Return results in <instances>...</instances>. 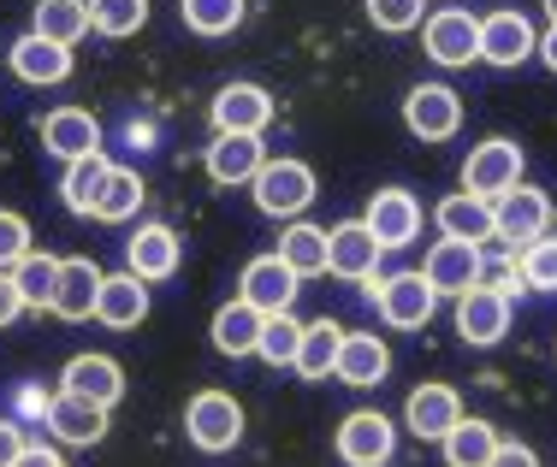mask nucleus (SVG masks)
Returning a JSON list of instances; mask_svg holds the SVG:
<instances>
[{
    "label": "nucleus",
    "instance_id": "obj_1",
    "mask_svg": "<svg viewBox=\"0 0 557 467\" xmlns=\"http://www.w3.org/2000/svg\"><path fill=\"white\" fill-rule=\"evenodd\" d=\"M249 190H256V207L268 213V219H302L309 202L321 195L314 190V166L309 160H290V154L268 160V166L249 178Z\"/></svg>",
    "mask_w": 557,
    "mask_h": 467
},
{
    "label": "nucleus",
    "instance_id": "obj_2",
    "mask_svg": "<svg viewBox=\"0 0 557 467\" xmlns=\"http://www.w3.org/2000/svg\"><path fill=\"white\" fill-rule=\"evenodd\" d=\"M184 438H190L202 456H225V450L244 438V403L232 391H196L184 408Z\"/></svg>",
    "mask_w": 557,
    "mask_h": 467
},
{
    "label": "nucleus",
    "instance_id": "obj_3",
    "mask_svg": "<svg viewBox=\"0 0 557 467\" xmlns=\"http://www.w3.org/2000/svg\"><path fill=\"white\" fill-rule=\"evenodd\" d=\"M374 308L392 331H421L440 314V290L428 285V273H392L374 278Z\"/></svg>",
    "mask_w": 557,
    "mask_h": 467
},
{
    "label": "nucleus",
    "instance_id": "obj_4",
    "mask_svg": "<svg viewBox=\"0 0 557 467\" xmlns=\"http://www.w3.org/2000/svg\"><path fill=\"white\" fill-rule=\"evenodd\" d=\"M421 48H428L433 65L457 72V65H474L481 60V18H469L462 7H440L421 18Z\"/></svg>",
    "mask_w": 557,
    "mask_h": 467
},
{
    "label": "nucleus",
    "instance_id": "obj_5",
    "mask_svg": "<svg viewBox=\"0 0 557 467\" xmlns=\"http://www.w3.org/2000/svg\"><path fill=\"white\" fill-rule=\"evenodd\" d=\"M457 308H450V319H457V338L469 343V350H493V343H504V331H510V296H504L498 285H474L462 290V296H450Z\"/></svg>",
    "mask_w": 557,
    "mask_h": 467
},
{
    "label": "nucleus",
    "instance_id": "obj_6",
    "mask_svg": "<svg viewBox=\"0 0 557 467\" xmlns=\"http://www.w3.org/2000/svg\"><path fill=\"white\" fill-rule=\"evenodd\" d=\"M516 184H522V149H516L510 137L474 142L469 160H462V190H469V195H486V202H498V195L516 190Z\"/></svg>",
    "mask_w": 557,
    "mask_h": 467
},
{
    "label": "nucleus",
    "instance_id": "obj_7",
    "mask_svg": "<svg viewBox=\"0 0 557 467\" xmlns=\"http://www.w3.org/2000/svg\"><path fill=\"white\" fill-rule=\"evenodd\" d=\"M338 462L344 467H386L397 450V426L380 415V408H356V415L338 420Z\"/></svg>",
    "mask_w": 557,
    "mask_h": 467
},
{
    "label": "nucleus",
    "instance_id": "obj_8",
    "mask_svg": "<svg viewBox=\"0 0 557 467\" xmlns=\"http://www.w3.org/2000/svg\"><path fill=\"white\" fill-rule=\"evenodd\" d=\"M404 125L421 142H445L462 130V96L450 84H416L404 96Z\"/></svg>",
    "mask_w": 557,
    "mask_h": 467
},
{
    "label": "nucleus",
    "instance_id": "obj_9",
    "mask_svg": "<svg viewBox=\"0 0 557 467\" xmlns=\"http://www.w3.org/2000/svg\"><path fill=\"white\" fill-rule=\"evenodd\" d=\"M380 261H386V249L368 231V219H344L326 231V273L350 278V285H368V278H380Z\"/></svg>",
    "mask_w": 557,
    "mask_h": 467
},
{
    "label": "nucleus",
    "instance_id": "obj_10",
    "mask_svg": "<svg viewBox=\"0 0 557 467\" xmlns=\"http://www.w3.org/2000/svg\"><path fill=\"white\" fill-rule=\"evenodd\" d=\"M421 273H428V285L440 290V296H462V290H474L486 278V255L469 237H440V243L428 249V261H421Z\"/></svg>",
    "mask_w": 557,
    "mask_h": 467
},
{
    "label": "nucleus",
    "instance_id": "obj_11",
    "mask_svg": "<svg viewBox=\"0 0 557 467\" xmlns=\"http://www.w3.org/2000/svg\"><path fill=\"white\" fill-rule=\"evenodd\" d=\"M534 48H540V30L528 24V12L498 7V12H486V18H481V60L486 65L516 72L522 60H534Z\"/></svg>",
    "mask_w": 557,
    "mask_h": 467
},
{
    "label": "nucleus",
    "instance_id": "obj_12",
    "mask_svg": "<svg viewBox=\"0 0 557 467\" xmlns=\"http://www.w3.org/2000/svg\"><path fill=\"white\" fill-rule=\"evenodd\" d=\"M297 290H302V278L278 261V249L273 255H256L244 266V278H237V296H244L249 308H261V314H290L297 308Z\"/></svg>",
    "mask_w": 557,
    "mask_h": 467
},
{
    "label": "nucleus",
    "instance_id": "obj_13",
    "mask_svg": "<svg viewBox=\"0 0 557 467\" xmlns=\"http://www.w3.org/2000/svg\"><path fill=\"white\" fill-rule=\"evenodd\" d=\"M202 166H208V178H214L220 190H237V184H249L261 166H268V149H261V137H244V130H214Z\"/></svg>",
    "mask_w": 557,
    "mask_h": 467
},
{
    "label": "nucleus",
    "instance_id": "obj_14",
    "mask_svg": "<svg viewBox=\"0 0 557 467\" xmlns=\"http://www.w3.org/2000/svg\"><path fill=\"white\" fill-rule=\"evenodd\" d=\"M42 420H48V432H54L60 444H72V450H89V444L108 438V408L89 403V396H72V391L48 396Z\"/></svg>",
    "mask_w": 557,
    "mask_h": 467
},
{
    "label": "nucleus",
    "instance_id": "obj_15",
    "mask_svg": "<svg viewBox=\"0 0 557 467\" xmlns=\"http://www.w3.org/2000/svg\"><path fill=\"white\" fill-rule=\"evenodd\" d=\"M546 225H552V202L534 184H516L493 202V231L510 237V243H534V237H546Z\"/></svg>",
    "mask_w": 557,
    "mask_h": 467
},
{
    "label": "nucleus",
    "instance_id": "obj_16",
    "mask_svg": "<svg viewBox=\"0 0 557 467\" xmlns=\"http://www.w3.org/2000/svg\"><path fill=\"white\" fill-rule=\"evenodd\" d=\"M7 60H12V72H18V84H30V89H54L72 77V48L48 42V36H36V30H24L18 42L7 48Z\"/></svg>",
    "mask_w": 557,
    "mask_h": 467
},
{
    "label": "nucleus",
    "instance_id": "obj_17",
    "mask_svg": "<svg viewBox=\"0 0 557 467\" xmlns=\"http://www.w3.org/2000/svg\"><path fill=\"white\" fill-rule=\"evenodd\" d=\"M368 231L380 237V249H409L421 237V202L409 190H374V202H368Z\"/></svg>",
    "mask_w": 557,
    "mask_h": 467
},
{
    "label": "nucleus",
    "instance_id": "obj_18",
    "mask_svg": "<svg viewBox=\"0 0 557 467\" xmlns=\"http://www.w3.org/2000/svg\"><path fill=\"white\" fill-rule=\"evenodd\" d=\"M42 149L54 160H84V154H101V118L89 106H54L42 118Z\"/></svg>",
    "mask_w": 557,
    "mask_h": 467
},
{
    "label": "nucleus",
    "instance_id": "obj_19",
    "mask_svg": "<svg viewBox=\"0 0 557 467\" xmlns=\"http://www.w3.org/2000/svg\"><path fill=\"white\" fill-rule=\"evenodd\" d=\"M214 130H244V137H261L273 125V96L261 84H225L214 106H208Z\"/></svg>",
    "mask_w": 557,
    "mask_h": 467
},
{
    "label": "nucleus",
    "instance_id": "obj_20",
    "mask_svg": "<svg viewBox=\"0 0 557 467\" xmlns=\"http://www.w3.org/2000/svg\"><path fill=\"white\" fill-rule=\"evenodd\" d=\"M457 420H462V396L450 391V384H416V391H409L404 426L421 438V444H440Z\"/></svg>",
    "mask_w": 557,
    "mask_h": 467
},
{
    "label": "nucleus",
    "instance_id": "obj_21",
    "mask_svg": "<svg viewBox=\"0 0 557 467\" xmlns=\"http://www.w3.org/2000/svg\"><path fill=\"white\" fill-rule=\"evenodd\" d=\"M101 266L89 261V255H72V261H60V285H54V302H48V314H60V319H96V296H101Z\"/></svg>",
    "mask_w": 557,
    "mask_h": 467
},
{
    "label": "nucleus",
    "instance_id": "obj_22",
    "mask_svg": "<svg viewBox=\"0 0 557 467\" xmlns=\"http://www.w3.org/2000/svg\"><path fill=\"white\" fill-rule=\"evenodd\" d=\"M60 391H72V396H89V403H101V408H113L119 396H125V367L113 362V355H72L60 373Z\"/></svg>",
    "mask_w": 557,
    "mask_h": 467
},
{
    "label": "nucleus",
    "instance_id": "obj_23",
    "mask_svg": "<svg viewBox=\"0 0 557 467\" xmlns=\"http://www.w3.org/2000/svg\"><path fill=\"white\" fill-rule=\"evenodd\" d=\"M178 255H184V243H178V231H172V225H143V231L125 243V266L143 278V285H161V278H172V273H178Z\"/></svg>",
    "mask_w": 557,
    "mask_h": 467
},
{
    "label": "nucleus",
    "instance_id": "obj_24",
    "mask_svg": "<svg viewBox=\"0 0 557 467\" xmlns=\"http://www.w3.org/2000/svg\"><path fill=\"white\" fill-rule=\"evenodd\" d=\"M96 319L101 326H113V331H131V326H143L149 319V285H143L137 273H108L101 278V296H96Z\"/></svg>",
    "mask_w": 557,
    "mask_h": 467
},
{
    "label": "nucleus",
    "instance_id": "obj_25",
    "mask_svg": "<svg viewBox=\"0 0 557 467\" xmlns=\"http://www.w3.org/2000/svg\"><path fill=\"white\" fill-rule=\"evenodd\" d=\"M386 373H392V350H386L380 331H344V350H338V373H333V379L368 391V384H386Z\"/></svg>",
    "mask_w": 557,
    "mask_h": 467
},
{
    "label": "nucleus",
    "instance_id": "obj_26",
    "mask_svg": "<svg viewBox=\"0 0 557 467\" xmlns=\"http://www.w3.org/2000/svg\"><path fill=\"white\" fill-rule=\"evenodd\" d=\"M433 225H440V237H469V243L498 237L493 231V202H486V195H469V190L445 195V202L433 207Z\"/></svg>",
    "mask_w": 557,
    "mask_h": 467
},
{
    "label": "nucleus",
    "instance_id": "obj_27",
    "mask_svg": "<svg viewBox=\"0 0 557 467\" xmlns=\"http://www.w3.org/2000/svg\"><path fill=\"white\" fill-rule=\"evenodd\" d=\"M261 308H249L244 296L237 302H225V308L214 314V326H208V338H214V350L220 355H232V362H244V355H256V343H261Z\"/></svg>",
    "mask_w": 557,
    "mask_h": 467
},
{
    "label": "nucleus",
    "instance_id": "obj_28",
    "mask_svg": "<svg viewBox=\"0 0 557 467\" xmlns=\"http://www.w3.org/2000/svg\"><path fill=\"white\" fill-rule=\"evenodd\" d=\"M440 450H445V467H486V462H493V450H498V426L481 420V415H462L440 438Z\"/></svg>",
    "mask_w": 557,
    "mask_h": 467
},
{
    "label": "nucleus",
    "instance_id": "obj_29",
    "mask_svg": "<svg viewBox=\"0 0 557 467\" xmlns=\"http://www.w3.org/2000/svg\"><path fill=\"white\" fill-rule=\"evenodd\" d=\"M338 350H344V326H338V319H309V326H302V350H297V373H302V379H333V373H338Z\"/></svg>",
    "mask_w": 557,
    "mask_h": 467
},
{
    "label": "nucleus",
    "instance_id": "obj_30",
    "mask_svg": "<svg viewBox=\"0 0 557 467\" xmlns=\"http://www.w3.org/2000/svg\"><path fill=\"white\" fill-rule=\"evenodd\" d=\"M278 261H285L297 278L326 273V231H321V225H309V219H290L285 231H278Z\"/></svg>",
    "mask_w": 557,
    "mask_h": 467
},
{
    "label": "nucleus",
    "instance_id": "obj_31",
    "mask_svg": "<svg viewBox=\"0 0 557 467\" xmlns=\"http://www.w3.org/2000/svg\"><path fill=\"white\" fill-rule=\"evenodd\" d=\"M108 160L101 154H84V160H65V178H60V202L65 213H96V195H101V184H108Z\"/></svg>",
    "mask_w": 557,
    "mask_h": 467
},
{
    "label": "nucleus",
    "instance_id": "obj_32",
    "mask_svg": "<svg viewBox=\"0 0 557 467\" xmlns=\"http://www.w3.org/2000/svg\"><path fill=\"white\" fill-rule=\"evenodd\" d=\"M36 36H48V42H65L77 48L89 36V0H36Z\"/></svg>",
    "mask_w": 557,
    "mask_h": 467
},
{
    "label": "nucleus",
    "instance_id": "obj_33",
    "mask_svg": "<svg viewBox=\"0 0 557 467\" xmlns=\"http://www.w3.org/2000/svg\"><path fill=\"white\" fill-rule=\"evenodd\" d=\"M143 178L131 166H113L108 172V184H101V195H96V219L101 225H125V219H137V207H143Z\"/></svg>",
    "mask_w": 557,
    "mask_h": 467
},
{
    "label": "nucleus",
    "instance_id": "obj_34",
    "mask_svg": "<svg viewBox=\"0 0 557 467\" xmlns=\"http://www.w3.org/2000/svg\"><path fill=\"white\" fill-rule=\"evenodd\" d=\"M12 285H18L24 308H48V302H54V285H60V261L42 255V249H30V255L12 266Z\"/></svg>",
    "mask_w": 557,
    "mask_h": 467
},
{
    "label": "nucleus",
    "instance_id": "obj_35",
    "mask_svg": "<svg viewBox=\"0 0 557 467\" xmlns=\"http://www.w3.org/2000/svg\"><path fill=\"white\" fill-rule=\"evenodd\" d=\"M297 350H302V319L297 314H268L261 319V343L256 355L268 367H297Z\"/></svg>",
    "mask_w": 557,
    "mask_h": 467
},
{
    "label": "nucleus",
    "instance_id": "obj_36",
    "mask_svg": "<svg viewBox=\"0 0 557 467\" xmlns=\"http://www.w3.org/2000/svg\"><path fill=\"white\" fill-rule=\"evenodd\" d=\"M178 12L196 36H232L244 24L249 0H178Z\"/></svg>",
    "mask_w": 557,
    "mask_h": 467
},
{
    "label": "nucleus",
    "instance_id": "obj_37",
    "mask_svg": "<svg viewBox=\"0 0 557 467\" xmlns=\"http://www.w3.org/2000/svg\"><path fill=\"white\" fill-rule=\"evenodd\" d=\"M149 24V0H89V30L101 36H137Z\"/></svg>",
    "mask_w": 557,
    "mask_h": 467
},
{
    "label": "nucleus",
    "instance_id": "obj_38",
    "mask_svg": "<svg viewBox=\"0 0 557 467\" xmlns=\"http://www.w3.org/2000/svg\"><path fill=\"white\" fill-rule=\"evenodd\" d=\"M516 273H522V290L557 296V237H534V243H522V261H516Z\"/></svg>",
    "mask_w": 557,
    "mask_h": 467
},
{
    "label": "nucleus",
    "instance_id": "obj_39",
    "mask_svg": "<svg viewBox=\"0 0 557 467\" xmlns=\"http://www.w3.org/2000/svg\"><path fill=\"white\" fill-rule=\"evenodd\" d=\"M362 7L374 18V30H386V36L421 30V18H428V0H362Z\"/></svg>",
    "mask_w": 557,
    "mask_h": 467
},
{
    "label": "nucleus",
    "instance_id": "obj_40",
    "mask_svg": "<svg viewBox=\"0 0 557 467\" xmlns=\"http://www.w3.org/2000/svg\"><path fill=\"white\" fill-rule=\"evenodd\" d=\"M24 255H30V219L18 207H0V273H12Z\"/></svg>",
    "mask_w": 557,
    "mask_h": 467
},
{
    "label": "nucleus",
    "instance_id": "obj_41",
    "mask_svg": "<svg viewBox=\"0 0 557 467\" xmlns=\"http://www.w3.org/2000/svg\"><path fill=\"white\" fill-rule=\"evenodd\" d=\"M486 467H540V456L528 444H504V438H498V450H493V462H486Z\"/></svg>",
    "mask_w": 557,
    "mask_h": 467
},
{
    "label": "nucleus",
    "instance_id": "obj_42",
    "mask_svg": "<svg viewBox=\"0 0 557 467\" xmlns=\"http://www.w3.org/2000/svg\"><path fill=\"white\" fill-rule=\"evenodd\" d=\"M24 456V432H18V420H0V467H18Z\"/></svg>",
    "mask_w": 557,
    "mask_h": 467
},
{
    "label": "nucleus",
    "instance_id": "obj_43",
    "mask_svg": "<svg viewBox=\"0 0 557 467\" xmlns=\"http://www.w3.org/2000/svg\"><path fill=\"white\" fill-rule=\"evenodd\" d=\"M18 314H24V296H18V285H12V273H0V331H7Z\"/></svg>",
    "mask_w": 557,
    "mask_h": 467
},
{
    "label": "nucleus",
    "instance_id": "obj_44",
    "mask_svg": "<svg viewBox=\"0 0 557 467\" xmlns=\"http://www.w3.org/2000/svg\"><path fill=\"white\" fill-rule=\"evenodd\" d=\"M18 467H65V462H60V450H42V444H24V456H18Z\"/></svg>",
    "mask_w": 557,
    "mask_h": 467
},
{
    "label": "nucleus",
    "instance_id": "obj_45",
    "mask_svg": "<svg viewBox=\"0 0 557 467\" xmlns=\"http://www.w3.org/2000/svg\"><path fill=\"white\" fill-rule=\"evenodd\" d=\"M534 53H540V60H546V72H557V24H552L546 36H540V48H534Z\"/></svg>",
    "mask_w": 557,
    "mask_h": 467
},
{
    "label": "nucleus",
    "instance_id": "obj_46",
    "mask_svg": "<svg viewBox=\"0 0 557 467\" xmlns=\"http://www.w3.org/2000/svg\"><path fill=\"white\" fill-rule=\"evenodd\" d=\"M546 18H552V24H557V0H546Z\"/></svg>",
    "mask_w": 557,
    "mask_h": 467
}]
</instances>
